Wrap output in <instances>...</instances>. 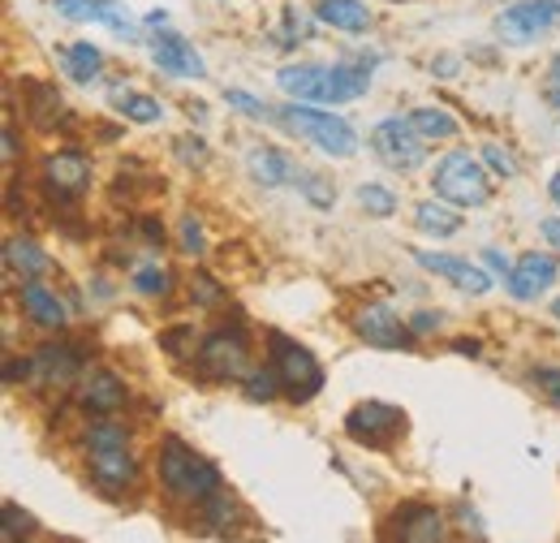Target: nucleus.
<instances>
[{"label":"nucleus","instance_id":"obj_24","mask_svg":"<svg viewBox=\"0 0 560 543\" xmlns=\"http://www.w3.org/2000/svg\"><path fill=\"white\" fill-rule=\"evenodd\" d=\"M315 18L337 26V31H366L371 26V9L358 4V0H319L315 4Z\"/></svg>","mask_w":560,"mask_h":543},{"label":"nucleus","instance_id":"obj_44","mask_svg":"<svg viewBox=\"0 0 560 543\" xmlns=\"http://www.w3.org/2000/svg\"><path fill=\"white\" fill-rule=\"evenodd\" d=\"M548 100H552V108L560 113V57L552 61V73H548Z\"/></svg>","mask_w":560,"mask_h":543},{"label":"nucleus","instance_id":"obj_38","mask_svg":"<svg viewBox=\"0 0 560 543\" xmlns=\"http://www.w3.org/2000/svg\"><path fill=\"white\" fill-rule=\"evenodd\" d=\"M190 298H195L199 307H215V302H224V289L215 285V276H208V272H199V276L190 280Z\"/></svg>","mask_w":560,"mask_h":543},{"label":"nucleus","instance_id":"obj_36","mask_svg":"<svg viewBox=\"0 0 560 543\" xmlns=\"http://www.w3.org/2000/svg\"><path fill=\"white\" fill-rule=\"evenodd\" d=\"M483 164H488L495 177H504V182H509V177H517V160H513L500 142H483Z\"/></svg>","mask_w":560,"mask_h":543},{"label":"nucleus","instance_id":"obj_49","mask_svg":"<svg viewBox=\"0 0 560 543\" xmlns=\"http://www.w3.org/2000/svg\"><path fill=\"white\" fill-rule=\"evenodd\" d=\"M548 195H552V204L560 207V169H557V177H552V182H548Z\"/></svg>","mask_w":560,"mask_h":543},{"label":"nucleus","instance_id":"obj_21","mask_svg":"<svg viewBox=\"0 0 560 543\" xmlns=\"http://www.w3.org/2000/svg\"><path fill=\"white\" fill-rule=\"evenodd\" d=\"M4 272H9L13 280H39V276L52 272V259L44 255L39 242H31V238H9V242H4Z\"/></svg>","mask_w":560,"mask_h":543},{"label":"nucleus","instance_id":"obj_2","mask_svg":"<svg viewBox=\"0 0 560 543\" xmlns=\"http://www.w3.org/2000/svg\"><path fill=\"white\" fill-rule=\"evenodd\" d=\"M155 471H160V492L173 505H203V500H211L224 487L220 471L211 466L203 453H195L186 440H177V436H164L160 440Z\"/></svg>","mask_w":560,"mask_h":543},{"label":"nucleus","instance_id":"obj_28","mask_svg":"<svg viewBox=\"0 0 560 543\" xmlns=\"http://www.w3.org/2000/svg\"><path fill=\"white\" fill-rule=\"evenodd\" d=\"M410 122H415V130L422 138H457V117H448L444 108H415L410 113Z\"/></svg>","mask_w":560,"mask_h":543},{"label":"nucleus","instance_id":"obj_13","mask_svg":"<svg viewBox=\"0 0 560 543\" xmlns=\"http://www.w3.org/2000/svg\"><path fill=\"white\" fill-rule=\"evenodd\" d=\"M353 333L366 340L371 349H410V345H415L410 320H401L388 302H366V307L353 315Z\"/></svg>","mask_w":560,"mask_h":543},{"label":"nucleus","instance_id":"obj_11","mask_svg":"<svg viewBox=\"0 0 560 543\" xmlns=\"http://www.w3.org/2000/svg\"><path fill=\"white\" fill-rule=\"evenodd\" d=\"M401 431H406V414L388 402H362L346 418V436L353 444H366V449H388Z\"/></svg>","mask_w":560,"mask_h":543},{"label":"nucleus","instance_id":"obj_12","mask_svg":"<svg viewBox=\"0 0 560 543\" xmlns=\"http://www.w3.org/2000/svg\"><path fill=\"white\" fill-rule=\"evenodd\" d=\"M73 402H78L82 414L108 418V414H121V409H126L130 389H126V380H121L117 371L91 367V371H82V380H78V389H73Z\"/></svg>","mask_w":560,"mask_h":543},{"label":"nucleus","instance_id":"obj_35","mask_svg":"<svg viewBox=\"0 0 560 543\" xmlns=\"http://www.w3.org/2000/svg\"><path fill=\"white\" fill-rule=\"evenodd\" d=\"M0 531H4V543H18L35 531V522H31V513H26V509L4 505V527H0Z\"/></svg>","mask_w":560,"mask_h":543},{"label":"nucleus","instance_id":"obj_14","mask_svg":"<svg viewBox=\"0 0 560 543\" xmlns=\"http://www.w3.org/2000/svg\"><path fill=\"white\" fill-rule=\"evenodd\" d=\"M388 543H448V522H444V513L435 505L410 500V505L393 509Z\"/></svg>","mask_w":560,"mask_h":543},{"label":"nucleus","instance_id":"obj_40","mask_svg":"<svg viewBox=\"0 0 560 543\" xmlns=\"http://www.w3.org/2000/svg\"><path fill=\"white\" fill-rule=\"evenodd\" d=\"M177 155L186 164H208V142L203 138H177Z\"/></svg>","mask_w":560,"mask_h":543},{"label":"nucleus","instance_id":"obj_29","mask_svg":"<svg viewBox=\"0 0 560 543\" xmlns=\"http://www.w3.org/2000/svg\"><path fill=\"white\" fill-rule=\"evenodd\" d=\"M199 513H203L208 531H215V535H229V531H233V518H237V505H233L224 492H215L211 500H203V505H199Z\"/></svg>","mask_w":560,"mask_h":543},{"label":"nucleus","instance_id":"obj_50","mask_svg":"<svg viewBox=\"0 0 560 543\" xmlns=\"http://www.w3.org/2000/svg\"><path fill=\"white\" fill-rule=\"evenodd\" d=\"M552 315H557V324H560V298L552 302Z\"/></svg>","mask_w":560,"mask_h":543},{"label":"nucleus","instance_id":"obj_34","mask_svg":"<svg viewBox=\"0 0 560 543\" xmlns=\"http://www.w3.org/2000/svg\"><path fill=\"white\" fill-rule=\"evenodd\" d=\"M293 186H302V195H306L315 207H332V199H337V190H332L319 173H298V182H293Z\"/></svg>","mask_w":560,"mask_h":543},{"label":"nucleus","instance_id":"obj_25","mask_svg":"<svg viewBox=\"0 0 560 543\" xmlns=\"http://www.w3.org/2000/svg\"><path fill=\"white\" fill-rule=\"evenodd\" d=\"M113 104H117V113H121L126 122H135V126H155V122L164 117V104H160V100H151V95H142V91H130V86H113Z\"/></svg>","mask_w":560,"mask_h":543},{"label":"nucleus","instance_id":"obj_20","mask_svg":"<svg viewBox=\"0 0 560 543\" xmlns=\"http://www.w3.org/2000/svg\"><path fill=\"white\" fill-rule=\"evenodd\" d=\"M57 13L70 18V22H104L117 35H130L135 31L130 13L121 4H113V0H57Z\"/></svg>","mask_w":560,"mask_h":543},{"label":"nucleus","instance_id":"obj_5","mask_svg":"<svg viewBox=\"0 0 560 543\" xmlns=\"http://www.w3.org/2000/svg\"><path fill=\"white\" fill-rule=\"evenodd\" d=\"M289 135L306 138V142H315L319 151H328V155H337V160H346L358 151V135H353V126L346 117H332V113H324V108H298V104H284L277 108V117Z\"/></svg>","mask_w":560,"mask_h":543},{"label":"nucleus","instance_id":"obj_7","mask_svg":"<svg viewBox=\"0 0 560 543\" xmlns=\"http://www.w3.org/2000/svg\"><path fill=\"white\" fill-rule=\"evenodd\" d=\"M199 376L211 384H237L250 376V340L242 328H215L199 340Z\"/></svg>","mask_w":560,"mask_h":543},{"label":"nucleus","instance_id":"obj_3","mask_svg":"<svg viewBox=\"0 0 560 543\" xmlns=\"http://www.w3.org/2000/svg\"><path fill=\"white\" fill-rule=\"evenodd\" d=\"M280 91L293 100H315V104H346L366 95L371 73L353 66H284L277 73Z\"/></svg>","mask_w":560,"mask_h":543},{"label":"nucleus","instance_id":"obj_33","mask_svg":"<svg viewBox=\"0 0 560 543\" xmlns=\"http://www.w3.org/2000/svg\"><path fill=\"white\" fill-rule=\"evenodd\" d=\"M177 238H182V255H190V259H199L203 251H208V242H203V224H199V216H182V224H177Z\"/></svg>","mask_w":560,"mask_h":543},{"label":"nucleus","instance_id":"obj_4","mask_svg":"<svg viewBox=\"0 0 560 543\" xmlns=\"http://www.w3.org/2000/svg\"><path fill=\"white\" fill-rule=\"evenodd\" d=\"M431 190L453 207H483L491 199V173L470 151H448L431 173Z\"/></svg>","mask_w":560,"mask_h":543},{"label":"nucleus","instance_id":"obj_23","mask_svg":"<svg viewBox=\"0 0 560 543\" xmlns=\"http://www.w3.org/2000/svg\"><path fill=\"white\" fill-rule=\"evenodd\" d=\"M246 173L259 182V186H289V182H298V164L277 151V147H255L250 155H246Z\"/></svg>","mask_w":560,"mask_h":543},{"label":"nucleus","instance_id":"obj_43","mask_svg":"<svg viewBox=\"0 0 560 543\" xmlns=\"http://www.w3.org/2000/svg\"><path fill=\"white\" fill-rule=\"evenodd\" d=\"M483 264H488L495 276H509V272H513V264H509V259H504L495 246H488V251H483Z\"/></svg>","mask_w":560,"mask_h":543},{"label":"nucleus","instance_id":"obj_41","mask_svg":"<svg viewBox=\"0 0 560 543\" xmlns=\"http://www.w3.org/2000/svg\"><path fill=\"white\" fill-rule=\"evenodd\" d=\"M160 345H164L173 358H186V354H190L186 345H195V333H190V328H173V333H164V337H160Z\"/></svg>","mask_w":560,"mask_h":543},{"label":"nucleus","instance_id":"obj_39","mask_svg":"<svg viewBox=\"0 0 560 543\" xmlns=\"http://www.w3.org/2000/svg\"><path fill=\"white\" fill-rule=\"evenodd\" d=\"M444 328V315L440 311H415L410 315V333L415 337H431V333H440Z\"/></svg>","mask_w":560,"mask_h":543},{"label":"nucleus","instance_id":"obj_16","mask_svg":"<svg viewBox=\"0 0 560 543\" xmlns=\"http://www.w3.org/2000/svg\"><path fill=\"white\" fill-rule=\"evenodd\" d=\"M560 276V264L552 255H544V251H526L513 272L504 276V289L517 298V302H535V298H544L552 285H557Z\"/></svg>","mask_w":560,"mask_h":543},{"label":"nucleus","instance_id":"obj_47","mask_svg":"<svg viewBox=\"0 0 560 543\" xmlns=\"http://www.w3.org/2000/svg\"><path fill=\"white\" fill-rule=\"evenodd\" d=\"M453 349H457V354H466V358H479V354H483V345H479V340H457Z\"/></svg>","mask_w":560,"mask_h":543},{"label":"nucleus","instance_id":"obj_18","mask_svg":"<svg viewBox=\"0 0 560 543\" xmlns=\"http://www.w3.org/2000/svg\"><path fill=\"white\" fill-rule=\"evenodd\" d=\"M151 61L164 69V73H173V78H203V73H208V69H203V57H199L182 35H173V31L151 35Z\"/></svg>","mask_w":560,"mask_h":543},{"label":"nucleus","instance_id":"obj_32","mask_svg":"<svg viewBox=\"0 0 560 543\" xmlns=\"http://www.w3.org/2000/svg\"><path fill=\"white\" fill-rule=\"evenodd\" d=\"M358 207L371 211V216H393V211H397V195H393L388 186L366 182V186H358Z\"/></svg>","mask_w":560,"mask_h":543},{"label":"nucleus","instance_id":"obj_45","mask_svg":"<svg viewBox=\"0 0 560 543\" xmlns=\"http://www.w3.org/2000/svg\"><path fill=\"white\" fill-rule=\"evenodd\" d=\"M18 160V130H13V122H4V164H13Z\"/></svg>","mask_w":560,"mask_h":543},{"label":"nucleus","instance_id":"obj_10","mask_svg":"<svg viewBox=\"0 0 560 543\" xmlns=\"http://www.w3.org/2000/svg\"><path fill=\"white\" fill-rule=\"evenodd\" d=\"M39 182H44L48 204H73V199H82L91 190V160L82 151H73V147L70 151H52L44 160V169H39Z\"/></svg>","mask_w":560,"mask_h":543},{"label":"nucleus","instance_id":"obj_17","mask_svg":"<svg viewBox=\"0 0 560 543\" xmlns=\"http://www.w3.org/2000/svg\"><path fill=\"white\" fill-rule=\"evenodd\" d=\"M18 307H22V315L35 324V328H66V302L57 298V289L52 285H44V280H22L18 285Z\"/></svg>","mask_w":560,"mask_h":543},{"label":"nucleus","instance_id":"obj_22","mask_svg":"<svg viewBox=\"0 0 560 543\" xmlns=\"http://www.w3.org/2000/svg\"><path fill=\"white\" fill-rule=\"evenodd\" d=\"M26 117H31L39 130H57L70 113H66V100H61V91H57L52 82L31 78V82H26Z\"/></svg>","mask_w":560,"mask_h":543},{"label":"nucleus","instance_id":"obj_8","mask_svg":"<svg viewBox=\"0 0 560 543\" xmlns=\"http://www.w3.org/2000/svg\"><path fill=\"white\" fill-rule=\"evenodd\" d=\"M26 362H31L26 380H31L35 393H70V389H78V380H82V371H86L82 349L70 345V340H48V345H39Z\"/></svg>","mask_w":560,"mask_h":543},{"label":"nucleus","instance_id":"obj_6","mask_svg":"<svg viewBox=\"0 0 560 543\" xmlns=\"http://www.w3.org/2000/svg\"><path fill=\"white\" fill-rule=\"evenodd\" d=\"M268 345H272V367H277L284 397H289L293 406H306V402L324 389V367H319V358H315L302 340L284 337V333H272Z\"/></svg>","mask_w":560,"mask_h":543},{"label":"nucleus","instance_id":"obj_30","mask_svg":"<svg viewBox=\"0 0 560 543\" xmlns=\"http://www.w3.org/2000/svg\"><path fill=\"white\" fill-rule=\"evenodd\" d=\"M242 389H246V397H250V402H272V397L284 393V389H280L277 367H255V371L242 380Z\"/></svg>","mask_w":560,"mask_h":543},{"label":"nucleus","instance_id":"obj_46","mask_svg":"<svg viewBox=\"0 0 560 543\" xmlns=\"http://www.w3.org/2000/svg\"><path fill=\"white\" fill-rule=\"evenodd\" d=\"M544 238H548L552 246H560V216H552V220H544Z\"/></svg>","mask_w":560,"mask_h":543},{"label":"nucleus","instance_id":"obj_48","mask_svg":"<svg viewBox=\"0 0 560 543\" xmlns=\"http://www.w3.org/2000/svg\"><path fill=\"white\" fill-rule=\"evenodd\" d=\"M164 18H168L164 9H151V13H147V26H164Z\"/></svg>","mask_w":560,"mask_h":543},{"label":"nucleus","instance_id":"obj_31","mask_svg":"<svg viewBox=\"0 0 560 543\" xmlns=\"http://www.w3.org/2000/svg\"><path fill=\"white\" fill-rule=\"evenodd\" d=\"M168 289H173V276H168V268L147 264V268L135 272V293H142V298H164Z\"/></svg>","mask_w":560,"mask_h":543},{"label":"nucleus","instance_id":"obj_9","mask_svg":"<svg viewBox=\"0 0 560 543\" xmlns=\"http://www.w3.org/2000/svg\"><path fill=\"white\" fill-rule=\"evenodd\" d=\"M371 151L380 155V164H388L397 173H415L427 160V138L415 130L410 117H384L371 130Z\"/></svg>","mask_w":560,"mask_h":543},{"label":"nucleus","instance_id":"obj_26","mask_svg":"<svg viewBox=\"0 0 560 543\" xmlns=\"http://www.w3.org/2000/svg\"><path fill=\"white\" fill-rule=\"evenodd\" d=\"M415 224L431 238H453L462 229V211H453V204H444V199H427L415 207Z\"/></svg>","mask_w":560,"mask_h":543},{"label":"nucleus","instance_id":"obj_19","mask_svg":"<svg viewBox=\"0 0 560 543\" xmlns=\"http://www.w3.org/2000/svg\"><path fill=\"white\" fill-rule=\"evenodd\" d=\"M415 259H419L427 272L444 276L448 285L466 289V293H488V289H491V276L479 268V264H470V259H457V255H431V251H419Z\"/></svg>","mask_w":560,"mask_h":543},{"label":"nucleus","instance_id":"obj_27","mask_svg":"<svg viewBox=\"0 0 560 543\" xmlns=\"http://www.w3.org/2000/svg\"><path fill=\"white\" fill-rule=\"evenodd\" d=\"M61 66H66V73H70L73 82H95L100 78V66H104V57H100V48L95 44H73V48H66L61 53Z\"/></svg>","mask_w":560,"mask_h":543},{"label":"nucleus","instance_id":"obj_1","mask_svg":"<svg viewBox=\"0 0 560 543\" xmlns=\"http://www.w3.org/2000/svg\"><path fill=\"white\" fill-rule=\"evenodd\" d=\"M82 453H86V475L104 496H121L139 478V453L130 444V427L121 418H91L82 431Z\"/></svg>","mask_w":560,"mask_h":543},{"label":"nucleus","instance_id":"obj_15","mask_svg":"<svg viewBox=\"0 0 560 543\" xmlns=\"http://www.w3.org/2000/svg\"><path fill=\"white\" fill-rule=\"evenodd\" d=\"M557 22H560V0H522V4H513V9L500 13L495 31L509 44H530L539 31H548Z\"/></svg>","mask_w":560,"mask_h":543},{"label":"nucleus","instance_id":"obj_37","mask_svg":"<svg viewBox=\"0 0 560 543\" xmlns=\"http://www.w3.org/2000/svg\"><path fill=\"white\" fill-rule=\"evenodd\" d=\"M224 104L229 108H237V113H246V117H255V122H264V117H277L264 100H255V95H246V91H224Z\"/></svg>","mask_w":560,"mask_h":543},{"label":"nucleus","instance_id":"obj_42","mask_svg":"<svg viewBox=\"0 0 560 543\" xmlns=\"http://www.w3.org/2000/svg\"><path fill=\"white\" fill-rule=\"evenodd\" d=\"M530 380H535V384H539V389H544V393L560 406V371L557 367H535V376H530Z\"/></svg>","mask_w":560,"mask_h":543}]
</instances>
